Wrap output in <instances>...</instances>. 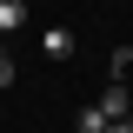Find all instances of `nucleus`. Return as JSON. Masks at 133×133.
Returning a JSON list of instances; mask_svg holds the SVG:
<instances>
[{
	"instance_id": "1",
	"label": "nucleus",
	"mask_w": 133,
	"mask_h": 133,
	"mask_svg": "<svg viewBox=\"0 0 133 133\" xmlns=\"http://www.w3.org/2000/svg\"><path fill=\"white\" fill-rule=\"evenodd\" d=\"M73 47H80L73 27H40V53H47V60H73Z\"/></svg>"
},
{
	"instance_id": "2",
	"label": "nucleus",
	"mask_w": 133,
	"mask_h": 133,
	"mask_svg": "<svg viewBox=\"0 0 133 133\" xmlns=\"http://www.w3.org/2000/svg\"><path fill=\"white\" fill-rule=\"evenodd\" d=\"M93 107H100V113H107V120H127V113H133V93H127V80H113V87H107V93L93 100Z\"/></svg>"
},
{
	"instance_id": "3",
	"label": "nucleus",
	"mask_w": 133,
	"mask_h": 133,
	"mask_svg": "<svg viewBox=\"0 0 133 133\" xmlns=\"http://www.w3.org/2000/svg\"><path fill=\"white\" fill-rule=\"evenodd\" d=\"M27 14H33L27 0H0V33H20V27H27Z\"/></svg>"
},
{
	"instance_id": "4",
	"label": "nucleus",
	"mask_w": 133,
	"mask_h": 133,
	"mask_svg": "<svg viewBox=\"0 0 133 133\" xmlns=\"http://www.w3.org/2000/svg\"><path fill=\"white\" fill-rule=\"evenodd\" d=\"M107 127H113V120L100 113V107H80V120H73V133H107Z\"/></svg>"
},
{
	"instance_id": "5",
	"label": "nucleus",
	"mask_w": 133,
	"mask_h": 133,
	"mask_svg": "<svg viewBox=\"0 0 133 133\" xmlns=\"http://www.w3.org/2000/svg\"><path fill=\"white\" fill-rule=\"evenodd\" d=\"M0 87H14V60H7V53H0Z\"/></svg>"
},
{
	"instance_id": "6",
	"label": "nucleus",
	"mask_w": 133,
	"mask_h": 133,
	"mask_svg": "<svg viewBox=\"0 0 133 133\" xmlns=\"http://www.w3.org/2000/svg\"><path fill=\"white\" fill-rule=\"evenodd\" d=\"M107 133H133V120H113V127H107Z\"/></svg>"
},
{
	"instance_id": "7",
	"label": "nucleus",
	"mask_w": 133,
	"mask_h": 133,
	"mask_svg": "<svg viewBox=\"0 0 133 133\" xmlns=\"http://www.w3.org/2000/svg\"><path fill=\"white\" fill-rule=\"evenodd\" d=\"M0 40H7V33H0Z\"/></svg>"
}]
</instances>
